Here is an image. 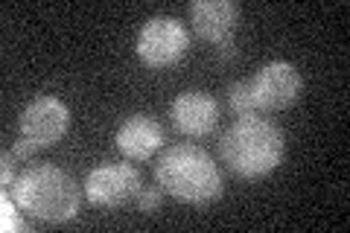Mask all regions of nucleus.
<instances>
[{
	"label": "nucleus",
	"mask_w": 350,
	"mask_h": 233,
	"mask_svg": "<svg viewBox=\"0 0 350 233\" xmlns=\"http://www.w3.org/2000/svg\"><path fill=\"white\" fill-rule=\"evenodd\" d=\"M161 198H163L161 187H144V190L135 195V207H137L144 216H155L158 210H161Z\"/></svg>",
	"instance_id": "obj_13"
},
{
	"label": "nucleus",
	"mask_w": 350,
	"mask_h": 233,
	"mask_svg": "<svg viewBox=\"0 0 350 233\" xmlns=\"http://www.w3.org/2000/svg\"><path fill=\"white\" fill-rule=\"evenodd\" d=\"M36 152H38V149L32 146L29 140H24V137H18V140H15V146H12V154H15L18 161H27V158H32Z\"/></svg>",
	"instance_id": "obj_15"
},
{
	"label": "nucleus",
	"mask_w": 350,
	"mask_h": 233,
	"mask_svg": "<svg viewBox=\"0 0 350 233\" xmlns=\"http://www.w3.org/2000/svg\"><path fill=\"white\" fill-rule=\"evenodd\" d=\"M248 91L254 99L257 114H271V111H283L298 102V96L304 91V79L295 64L275 59L248 79Z\"/></svg>",
	"instance_id": "obj_5"
},
{
	"label": "nucleus",
	"mask_w": 350,
	"mask_h": 233,
	"mask_svg": "<svg viewBox=\"0 0 350 233\" xmlns=\"http://www.w3.org/2000/svg\"><path fill=\"white\" fill-rule=\"evenodd\" d=\"M0 228H3V233H15L24 228V221H21V207L18 202L12 198V193L3 190V198H0Z\"/></svg>",
	"instance_id": "obj_12"
},
{
	"label": "nucleus",
	"mask_w": 350,
	"mask_h": 233,
	"mask_svg": "<svg viewBox=\"0 0 350 233\" xmlns=\"http://www.w3.org/2000/svg\"><path fill=\"white\" fill-rule=\"evenodd\" d=\"M117 149L129 161H149L163 146V128L155 117L149 114H131L117 128Z\"/></svg>",
	"instance_id": "obj_10"
},
{
	"label": "nucleus",
	"mask_w": 350,
	"mask_h": 233,
	"mask_svg": "<svg viewBox=\"0 0 350 233\" xmlns=\"http://www.w3.org/2000/svg\"><path fill=\"white\" fill-rule=\"evenodd\" d=\"M155 181L163 193L193 207L213 204L225 193L219 163L196 143H175L163 149L155 163Z\"/></svg>",
	"instance_id": "obj_2"
},
{
	"label": "nucleus",
	"mask_w": 350,
	"mask_h": 233,
	"mask_svg": "<svg viewBox=\"0 0 350 233\" xmlns=\"http://www.w3.org/2000/svg\"><path fill=\"white\" fill-rule=\"evenodd\" d=\"M190 47V32L178 18L158 15L149 18L137 32L135 50L137 59L152 70H167L172 64L184 59V53Z\"/></svg>",
	"instance_id": "obj_4"
},
{
	"label": "nucleus",
	"mask_w": 350,
	"mask_h": 233,
	"mask_svg": "<svg viewBox=\"0 0 350 233\" xmlns=\"http://www.w3.org/2000/svg\"><path fill=\"white\" fill-rule=\"evenodd\" d=\"M70 128V108L62 102L59 96H36L27 108L21 111L18 131L21 137L29 140L36 149H50L68 135Z\"/></svg>",
	"instance_id": "obj_7"
},
{
	"label": "nucleus",
	"mask_w": 350,
	"mask_h": 233,
	"mask_svg": "<svg viewBox=\"0 0 350 233\" xmlns=\"http://www.w3.org/2000/svg\"><path fill=\"white\" fill-rule=\"evenodd\" d=\"M219 102L207 91H184L172 99L170 117L178 135L184 137H204L219 126Z\"/></svg>",
	"instance_id": "obj_8"
},
{
	"label": "nucleus",
	"mask_w": 350,
	"mask_h": 233,
	"mask_svg": "<svg viewBox=\"0 0 350 233\" xmlns=\"http://www.w3.org/2000/svg\"><path fill=\"white\" fill-rule=\"evenodd\" d=\"M9 193L24 213L41 221H70L82 204L79 184L53 163L27 166L9 187Z\"/></svg>",
	"instance_id": "obj_3"
},
{
	"label": "nucleus",
	"mask_w": 350,
	"mask_h": 233,
	"mask_svg": "<svg viewBox=\"0 0 350 233\" xmlns=\"http://www.w3.org/2000/svg\"><path fill=\"white\" fill-rule=\"evenodd\" d=\"M82 190L91 204L114 210L135 202V195L144 190V178L131 163H100L85 175Z\"/></svg>",
	"instance_id": "obj_6"
},
{
	"label": "nucleus",
	"mask_w": 350,
	"mask_h": 233,
	"mask_svg": "<svg viewBox=\"0 0 350 233\" xmlns=\"http://www.w3.org/2000/svg\"><path fill=\"white\" fill-rule=\"evenodd\" d=\"M190 24L202 41L219 47V44L234 41V32L239 27V6L234 0H193Z\"/></svg>",
	"instance_id": "obj_9"
},
{
	"label": "nucleus",
	"mask_w": 350,
	"mask_h": 233,
	"mask_svg": "<svg viewBox=\"0 0 350 233\" xmlns=\"http://www.w3.org/2000/svg\"><path fill=\"white\" fill-rule=\"evenodd\" d=\"M219 152L228 169L239 178H266L278 169L286 158V137L278 123L251 114V117H237L231 126L222 131L219 140Z\"/></svg>",
	"instance_id": "obj_1"
},
{
	"label": "nucleus",
	"mask_w": 350,
	"mask_h": 233,
	"mask_svg": "<svg viewBox=\"0 0 350 233\" xmlns=\"http://www.w3.org/2000/svg\"><path fill=\"white\" fill-rule=\"evenodd\" d=\"M216 55H219V59H225V61H231L234 55H237L234 41H228V44H219V47H216Z\"/></svg>",
	"instance_id": "obj_16"
},
{
	"label": "nucleus",
	"mask_w": 350,
	"mask_h": 233,
	"mask_svg": "<svg viewBox=\"0 0 350 233\" xmlns=\"http://www.w3.org/2000/svg\"><path fill=\"white\" fill-rule=\"evenodd\" d=\"M15 163H18L15 154H12V152H3V163H0V178H3L6 190L15 184Z\"/></svg>",
	"instance_id": "obj_14"
},
{
	"label": "nucleus",
	"mask_w": 350,
	"mask_h": 233,
	"mask_svg": "<svg viewBox=\"0 0 350 233\" xmlns=\"http://www.w3.org/2000/svg\"><path fill=\"white\" fill-rule=\"evenodd\" d=\"M228 108H231L234 117H251L257 114L254 108V99H251V91H248V79H239L228 87Z\"/></svg>",
	"instance_id": "obj_11"
}]
</instances>
